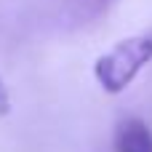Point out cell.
Masks as SVG:
<instances>
[{
    "mask_svg": "<svg viewBox=\"0 0 152 152\" xmlns=\"http://www.w3.org/2000/svg\"><path fill=\"white\" fill-rule=\"evenodd\" d=\"M8 110H11V96H8L5 83L0 80V115H8Z\"/></svg>",
    "mask_w": 152,
    "mask_h": 152,
    "instance_id": "obj_4",
    "label": "cell"
},
{
    "mask_svg": "<svg viewBox=\"0 0 152 152\" xmlns=\"http://www.w3.org/2000/svg\"><path fill=\"white\" fill-rule=\"evenodd\" d=\"M115 5V0H64L67 16L75 24H91L99 21L102 16L110 13V8Z\"/></svg>",
    "mask_w": 152,
    "mask_h": 152,
    "instance_id": "obj_3",
    "label": "cell"
},
{
    "mask_svg": "<svg viewBox=\"0 0 152 152\" xmlns=\"http://www.w3.org/2000/svg\"><path fill=\"white\" fill-rule=\"evenodd\" d=\"M152 61V24L131 37L115 43L107 53H102L94 64V77L107 94L126 91L136 75Z\"/></svg>",
    "mask_w": 152,
    "mask_h": 152,
    "instance_id": "obj_1",
    "label": "cell"
},
{
    "mask_svg": "<svg viewBox=\"0 0 152 152\" xmlns=\"http://www.w3.org/2000/svg\"><path fill=\"white\" fill-rule=\"evenodd\" d=\"M115 152H152V131L142 118H126L115 128Z\"/></svg>",
    "mask_w": 152,
    "mask_h": 152,
    "instance_id": "obj_2",
    "label": "cell"
}]
</instances>
